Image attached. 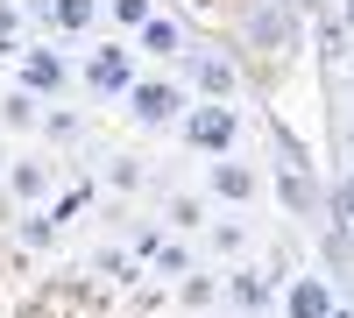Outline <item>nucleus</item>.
Masks as SVG:
<instances>
[{"label":"nucleus","mask_w":354,"mask_h":318,"mask_svg":"<svg viewBox=\"0 0 354 318\" xmlns=\"http://www.w3.org/2000/svg\"><path fill=\"white\" fill-rule=\"evenodd\" d=\"M177 78H185V92L205 99V106H234L241 99V64H234V50H220V43H192L177 57Z\"/></svg>","instance_id":"f257e3e1"},{"label":"nucleus","mask_w":354,"mask_h":318,"mask_svg":"<svg viewBox=\"0 0 354 318\" xmlns=\"http://www.w3.org/2000/svg\"><path fill=\"white\" fill-rule=\"evenodd\" d=\"M135 78H142V64H135V43H113V36H100L93 50L78 57V92L85 99H128L135 92Z\"/></svg>","instance_id":"f03ea898"},{"label":"nucleus","mask_w":354,"mask_h":318,"mask_svg":"<svg viewBox=\"0 0 354 318\" xmlns=\"http://www.w3.org/2000/svg\"><path fill=\"white\" fill-rule=\"evenodd\" d=\"M177 141H185L192 156H205V163L241 156V106H205V99H192V113L177 121Z\"/></svg>","instance_id":"7ed1b4c3"},{"label":"nucleus","mask_w":354,"mask_h":318,"mask_svg":"<svg viewBox=\"0 0 354 318\" xmlns=\"http://www.w3.org/2000/svg\"><path fill=\"white\" fill-rule=\"evenodd\" d=\"M15 85H21L28 99H50V106H57V99L78 92V57L57 50V43H28L21 64H15Z\"/></svg>","instance_id":"20e7f679"},{"label":"nucleus","mask_w":354,"mask_h":318,"mask_svg":"<svg viewBox=\"0 0 354 318\" xmlns=\"http://www.w3.org/2000/svg\"><path fill=\"white\" fill-rule=\"evenodd\" d=\"M121 106H128L135 128H177V121L192 113V92H185V78H177V71H142L135 92H128Z\"/></svg>","instance_id":"39448f33"},{"label":"nucleus","mask_w":354,"mask_h":318,"mask_svg":"<svg viewBox=\"0 0 354 318\" xmlns=\"http://www.w3.org/2000/svg\"><path fill=\"white\" fill-rule=\"evenodd\" d=\"M57 177H64V170H57V156H50V149H28V156H8L0 191H8L21 212H43L50 198H57Z\"/></svg>","instance_id":"423d86ee"},{"label":"nucleus","mask_w":354,"mask_h":318,"mask_svg":"<svg viewBox=\"0 0 354 318\" xmlns=\"http://www.w3.org/2000/svg\"><path fill=\"white\" fill-rule=\"evenodd\" d=\"M205 198H213V212L227 206V212H248L255 198H262V170L248 163V156H220V163H205V184H198Z\"/></svg>","instance_id":"0eeeda50"},{"label":"nucleus","mask_w":354,"mask_h":318,"mask_svg":"<svg viewBox=\"0 0 354 318\" xmlns=\"http://www.w3.org/2000/svg\"><path fill=\"white\" fill-rule=\"evenodd\" d=\"M220 304H227L234 318H270V311H277V283H270V269H262V262H234V269H220Z\"/></svg>","instance_id":"6e6552de"},{"label":"nucleus","mask_w":354,"mask_h":318,"mask_svg":"<svg viewBox=\"0 0 354 318\" xmlns=\"http://www.w3.org/2000/svg\"><path fill=\"white\" fill-rule=\"evenodd\" d=\"M333 304H340V290H333V276L319 269V262H305V269L277 290V311H283V318H333Z\"/></svg>","instance_id":"1a4fd4ad"},{"label":"nucleus","mask_w":354,"mask_h":318,"mask_svg":"<svg viewBox=\"0 0 354 318\" xmlns=\"http://www.w3.org/2000/svg\"><path fill=\"white\" fill-rule=\"evenodd\" d=\"M248 36H255V50L270 57V64H283V57L298 50V14L277 8V0H262V8L248 14Z\"/></svg>","instance_id":"9d476101"},{"label":"nucleus","mask_w":354,"mask_h":318,"mask_svg":"<svg viewBox=\"0 0 354 318\" xmlns=\"http://www.w3.org/2000/svg\"><path fill=\"white\" fill-rule=\"evenodd\" d=\"M100 14H106V0H50V14H43V28H50V43L64 50V43H85L100 28Z\"/></svg>","instance_id":"9b49d317"},{"label":"nucleus","mask_w":354,"mask_h":318,"mask_svg":"<svg viewBox=\"0 0 354 318\" xmlns=\"http://www.w3.org/2000/svg\"><path fill=\"white\" fill-rule=\"evenodd\" d=\"M185 50H192V28L177 21V14H163V8L142 21V36H135V57H156V64H177Z\"/></svg>","instance_id":"f8f14e48"},{"label":"nucleus","mask_w":354,"mask_h":318,"mask_svg":"<svg viewBox=\"0 0 354 318\" xmlns=\"http://www.w3.org/2000/svg\"><path fill=\"white\" fill-rule=\"evenodd\" d=\"M205 255H213L220 269H234V262H255V234H248V219L213 212V226H205Z\"/></svg>","instance_id":"ddd939ff"},{"label":"nucleus","mask_w":354,"mask_h":318,"mask_svg":"<svg viewBox=\"0 0 354 318\" xmlns=\"http://www.w3.org/2000/svg\"><path fill=\"white\" fill-rule=\"evenodd\" d=\"M213 226V198L205 191H163V234H205Z\"/></svg>","instance_id":"4468645a"},{"label":"nucleus","mask_w":354,"mask_h":318,"mask_svg":"<svg viewBox=\"0 0 354 318\" xmlns=\"http://www.w3.org/2000/svg\"><path fill=\"white\" fill-rule=\"evenodd\" d=\"M142 269H149V276H163V283H185V276L198 269V255H192V241H177V234H156V248L142 255Z\"/></svg>","instance_id":"2eb2a0df"},{"label":"nucleus","mask_w":354,"mask_h":318,"mask_svg":"<svg viewBox=\"0 0 354 318\" xmlns=\"http://www.w3.org/2000/svg\"><path fill=\"white\" fill-rule=\"evenodd\" d=\"M177 290V311L185 318H205V311H220V269H192L185 283H170Z\"/></svg>","instance_id":"dca6fc26"},{"label":"nucleus","mask_w":354,"mask_h":318,"mask_svg":"<svg viewBox=\"0 0 354 318\" xmlns=\"http://www.w3.org/2000/svg\"><path fill=\"white\" fill-rule=\"evenodd\" d=\"M0 128H8V135H43V99H28L21 85L0 92Z\"/></svg>","instance_id":"f3484780"},{"label":"nucleus","mask_w":354,"mask_h":318,"mask_svg":"<svg viewBox=\"0 0 354 318\" xmlns=\"http://www.w3.org/2000/svg\"><path fill=\"white\" fill-rule=\"evenodd\" d=\"M15 234H21V248H36V255H50L57 241H64V219H57V212L43 206V212H21V219H15Z\"/></svg>","instance_id":"a211bd4d"},{"label":"nucleus","mask_w":354,"mask_h":318,"mask_svg":"<svg viewBox=\"0 0 354 318\" xmlns=\"http://www.w3.org/2000/svg\"><path fill=\"white\" fill-rule=\"evenodd\" d=\"M319 206H326L333 226H347V234H354V170H333L326 191H319Z\"/></svg>","instance_id":"6ab92c4d"},{"label":"nucleus","mask_w":354,"mask_h":318,"mask_svg":"<svg viewBox=\"0 0 354 318\" xmlns=\"http://www.w3.org/2000/svg\"><path fill=\"white\" fill-rule=\"evenodd\" d=\"M21 50H28V14L21 0H0V64H21Z\"/></svg>","instance_id":"aec40b11"},{"label":"nucleus","mask_w":354,"mask_h":318,"mask_svg":"<svg viewBox=\"0 0 354 318\" xmlns=\"http://www.w3.org/2000/svg\"><path fill=\"white\" fill-rule=\"evenodd\" d=\"M43 141H50V156H57V149H78V141H85V113L50 106V113H43Z\"/></svg>","instance_id":"412c9836"},{"label":"nucleus","mask_w":354,"mask_h":318,"mask_svg":"<svg viewBox=\"0 0 354 318\" xmlns=\"http://www.w3.org/2000/svg\"><path fill=\"white\" fill-rule=\"evenodd\" d=\"M156 14V0H106V21L128 28V36H142V21Z\"/></svg>","instance_id":"4be33fe9"},{"label":"nucleus","mask_w":354,"mask_h":318,"mask_svg":"<svg viewBox=\"0 0 354 318\" xmlns=\"http://www.w3.org/2000/svg\"><path fill=\"white\" fill-rule=\"evenodd\" d=\"M106 184H113V191H142V184H149V170H142V156H113V163H106Z\"/></svg>","instance_id":"5701e85b"},{"label":"nucleus","mask_w":354,"mask_h":318,"mask_svg":"<svg viewBox=\"0 0 354 318\" xmlns=\"http://www.w3.org/2000/svg\"><path fill=\"white\" fill-rule=\"evenodd\" d=\"M93 269H100L106 283H135V255H121V248H100V255H93Z\"/></svg>","instance_id":"b1692460"},{"label":"nucleus","mask_w":354,"mask_h":318,"mask_svg":"<svg viewBox=\"0 0 354 318\" xmlns=\"http://www.w3.org/2000/svg\"><path fill=\"white\" fill-rule=\"evenodd\" d=\"M15 219H21V206H15V198H8V191H0V234H8V226H15Z\"/></svg>","instance_id":"393cba45"},{"label":"nucleus","mask_w":354,"mask_h":318,"mask_svg":"<svg viewBox=\"0 0 354 318\" xmlns=\"http://www.w3.org/2000/svg\"><path fill=\"white\" fill-rule=\"evenodd\" d=\"M21 14H28V28H43V14H50V0H21Z\"/></svg>","instance_id":"a878e982"},{"label":"nucleus","mask_w":354,"mask_h":318,"mask_svg":"<svg viewBox=\"0 0 354 318\" xmlns=\"http://www.w3.org/2000/svg\"><path fill=\"white\" fill-rule=\"evenodd\" d=\"M333 21H340L347 36H354V0H340V8H333Z\"/></svg>","instance_id":"bb28decb"},{"label":"nucleus","mask_w":354,"mask_h":318,"mask_svg":"<svg viewBox=\"0 0 354 318\" xmlns=\"http://www.w3.org/2000/svg\"><path fill=\"white\" fill-rule=\"evenodd\" d=\"M333 318H354V304H347V297H340V304H333Z\"/></svg>","instance_id":"cd10ccee"},{"label":"nucleus","mask_w":354,"mask_h":318,"mask_svg":"<svg viewBox=\"0 0 354 318\" xmlns=\"http://www.w3.org/2000/svg\"><path fill=\"white\" fill-rule=\"evenodd\" d=\"M277 8H290V14H298V8H305V0H277Z\"/></svg>","instance_id":"c85d7f7f"},{"label":"nucleus","mask_w":354,"mask_h":318,"mask_svg":"<svg viewBox=\"0 0 354 318\" xmlns=\"http://www.w3.org/2000/svg\"><path fill=\"white\" fill-rule=\"evenodd\" d=\"M347 149H354V113H347Z\"/></svg>","instance_id":"c756f323"},{"label":"nucleus","mask_w":354,"mask_h":318,"mask_svg":"<svg viewBox=\"0 0 354 318\" xmlns=\"http://www.w3.org/2000/svg\"><path fill=\"white\" fill-rule=\"evenodd\" d=\"M347 170H354V149H347Z\"/></svg>","instance_id":"7c9ffc66"}]
</instances>
